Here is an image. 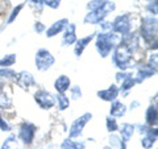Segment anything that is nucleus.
Masks as SVG:
<instances>
[{"label":"nucleus","instance_id":"1","mask_svg":"<svg viewBox=\"0 0 158 149\" xmlns=\"http://www.w3.org/2000/svg\"><path fill=\"white\" fill-rule=\"evenodd\" d=\"M54 63V57L50 54V52H48L46 49H40L36 54V66L38 70H48L49 67Z\"/></svg>","mask_w":158,"mask_h":149},{"label":"nucleus","instance_id":"2","mask_svg":"<svg viewBox=\"0 0 158 149\" xmlns=\"http://www.w3.org/2000/svg\"><path fill=\"white\" fill-rule=\"evenodd\" d=\"M34 100L37 102V104L44 110H49L54 106L56 103V99L53 98V95L50 92H48L45 90H40L34 94Z\"/></svg>","mask_w":158,"mask_h":149},{"label":"nucleus","instance_id":"3","mask_svg":"<svg viewBox=\"0 0 158 149\" xmlns=\"http://www.w3.org/2000/svg\"><path fill=\"white\" fill-rule=\"evenodd\" d=\"M131 59V50L128 48H117L115 54H113V62L115 65L121 67V69H125L128 65L127 63L129 62Z\"/></svg>","mask_w":158,"mask_h":149},{"label":"nucleus","instance_id":"4","mask_svg":"<svg viewBox=\"0 0 158 149\" xmlns=\"http://www.w3.org/2000/svg\"><path fill=\"white\" fill-rule=\"evenodd\" d=\"M34 135H36V127L29 123L21 126V128H20V131H19V138L21 140V143L27 144V145L33 141Z\"/></svg>","mask_w":158,"mask_h":149},{"label":"nucleus","instance_id":"5","mask_svg":"<svg viewBox=\"0 0 158 149\" xmlns=\"http://www.w3.org/2000/svg\"><path fill=\"white\" fill-rule=\"evenodd\" d=\"M90 119H91V113H85L83 116L77 119V120L73 123L71 128H70V137L73 138V137H78L79 135H81L82 131H83V127L88 123Z\"/></svg>","mask_w":158,"mask_h":149},{"label":"nucleus","instance_id":"6","mask_svg":"<svg viewBox=\"0 0 158 149\" xmlns=\"http://www.w3.org/2000/svg\"><path fill=\"white\" fill-rule=\"evenodd\" d=\"M156 20L153 19H145L142 23V28H141V34L144 36V38H150L153 36H156Z\"/></svg>","mask_w":158,"mask_h":149},{"label":"nucleus","instance_id":"7","mask_svg":"<svg viewBox=\"0 0 158 149\" xmlns=\"http://www.w3.org/2000/svg\"><path fill=\"white\" fill-rule=\"evenodd\" d=\"M113 29L118 33H127L129 32L131 29V23H129V19L128 16H121V17H117L115 24H113Z\"/></svg>","mask_w":158,"mask_h":149},{"label":"nucleus","instance_id":"8","mask_svg":"<svg viewBox=\"0 0 158 149\" xmlns=\"http://www.w3.org/2000/svg\"><path fill=\"white\" fill-rule=\"evenodd\" d=\"M99 98H102L103 100H107V102H115V99L118 95V88L112 84L111 87H108L107 90H103V91H99L98 92Z\"/></svg>","mask_w":158,"mask_h":149},{"label":"nucleus","instance_id":"9","mask_svg":"<svg viewBox=\"0 0 158 149\" xmlns=\"http://www.w3.org/2000/svg\"><path fill=\"white\" fill-rule=\"evenodd\" d=\"M66 25H67V20H59V21H56L53 24V25L48 29V33H46V36L48 37H54L56 34H58V33H61L63 29L66 28Z\"/></svg>","mask_w":158,"mask_h":149},{"label":"nucleus","instance_id":"10","mask_svg":"<svg viewBox=\"0 0 158 149\" xmlns=\"http://www.w3.org/2000/svg\"><path fill=\"white\" fill-rule=\"evenodd\" d=\"M54 87H56V90L59 94H65L69 90V87H70V79L66 75H61L54 83Z\"/></svg>","mask_w":158,"mask_h":149},{"label":"nucleus","instance_id":"11","mask_svg":"<svg viewBox=\"0 0 158 149\" xmlns=\"http://www.w3.org/2000/svg\"><path fill=\"white\" fill-rule=\"evenodd\" d=\"M133 132H135V127H133L132 124H128V123L123 124V126L120 127V138H121V141L123 143L129 141L132 138Z\"/></svg>","mask_w":158,"mask_h":149},{"label":"nucleus","instance_id":"12","mask_svg":"<svg viewBox=\"0 0 158 149\" xmlns=\"http://www.w3.org/2000/svg\"><path fill=\"white\" fill-rule=\"evenodd\" d=\"M17 81L20 83V86H23V87H31V86H33V84H34L33 75H32L31 73H27V71L20 73Z\"/></svg>","mask_w":158,"mask_h":149},{"label":"nucleus","instance_id":"13","mask_svg":"<svg viewBox=\"0 0 158 149\" xmlns=\"http://www.w3.org/2000/svg\"><path fill=\"white\" fill-rule=\"evenodd\" d=\"M77 41V36H75V27L74 25H69L66 29V33L63 34V45H71Z\"/></svg>","mask_w":158,"mask_h":149},{"label":"nucleus","instance_id":"14","mask_svg":"<svg viewBox=\"0 0 158 149\" xmlns=\"http://www.w3.org/2000/svg\"><path fill=\"white\" fill-rule=\"evenodd\" d=\"M110 112H111L112 117H115V119L116 117H121L125 113V106L123 103H120V102H113L112 106H111Z\"/></svg>","mask_w":158,"mask_h":149},{"label":"nucleus","instance_id":"15","mask_svg":"<svg viewBox=\"0 0 158 149\" xmlns=\"http://www.w3.org/2000/svg\"><path fill=\"white\" fill-rule=\"evenodd\" d=\"M85 147H86V144L83 141H74L71 138H66L62 143L61 149H85Z\"/></svg>","mask_w":158,"mask_h":149},{"label":"nucleus","instance_id":"16","mask_svg":"<svg viewBox=\"0 0 158 149\" xmlns=\"http://www.w3.org/2000/svg\"><path fill=\"white\" fill-rule=\"evenodd\" d=\"M92 37H94V36L91 34V36L85 37V38H81V40H78V41H77V45H75V54H77L78 57L83 53V50H85V48L88 45V44H90V41L92 40Z\"/></svg>","mask_w":158,"mask_h":149},{"label":"nucleus","instance_id":"17","mask_svg":"<svg viewBox=\"0 0 158 149\" xmlns=\"http://www.w3.org/2000/svg\"><path fill=\"white\" fill-rule=\"evenodd\" d=\"M146 116V123L149 124V126H153V124H157V108L156 106H150L148 108V111L145 113Z\"/></svg>","mask_w":158,"mask_h":149},{"label":"nucleus","instance_id":"18","mask_svg":"<svg viewBox=\"0 0 158 149\" xmlns=\"http://www.w3.org/2000/svg\"><path fill=\"white\" fill-rule=\"evenodd\" d=\"M0 149H19V141L16 140L15 136H11L6 138V141L3 143V145Z\"/></svg>","mask_w":158,"mask_h":149},{"label":"nucleus","instance_id":"19","mask_svg":"<svg viewBox=\"0 0 158 149\" xmlns=\"http://www.w3.org/2000/svg\"><path fill=\"white\" fill-rule=\"evenodd\" d=\"M57 102H58V107H59V110L61 111L66 110V108L70 106V100H69V98L65 95V94H58L57 95Z\"/></svg>","mask_w":158,"mask_h":149},{"label":"nucleus","instance_id":"20","mask_svg":"<svg viewBox=\"0 0 158 149\" xmlns=\"http://www.w3.org/2000/svg\"><path fill=\"white\" fill-rule=\"evenodd\" d=\"M16 61V57H15V54H8L4 58L0 59V67H8L15 63Z\"/></svg>","mask_w":158,"mask_h":149},{"label":"nucleus","instance_id":"21","mask_svg":"<svg viewBox=\"0 0 158 149\" xmlns=\"http://www.w3.org/2000/svg\"><path fill=\"white\" fill-rule=\"evenodd\" d=\"M107 130L110 132H115L116 130H118V126L115 120V117H108L107 119Z\"/></svg>","mask_w":158,"mask_h":149},{"label":"nucleus","instance_id":"22","mask_svg":"<svg viewBox=\"0 0 158 149\" xmlns=\"http://www.w3.org/2000/svg\"><path fill=\"white\" fill-rule=\"evenodd\" d=\"M16 74H15L12 70H6V69H0V77H4V78H13Z\"/></svg>","mask_w":158,"mask_h":149},{"label":"nucleus","instance_id":"23","mask_svg":"<svg viewBox=\"0 0 158 149\" xmlns=\"http://www.w3.org/2000/svg\"><path fill=\"white\" fill-rule=\"evenodd\" d=\"M81 95H82V92H81V88H79L78 86H75V87L71 88V96H73V99L81 98Z\"/></svg>","mask_w":158,"mask_h":149},{"label":"nucleus","instance_id":"24","mask_svg":"<svg viewBox=\"0 0 158 149\" xmlns=\"http://www.w3.org/2000/svg\"><path fill=\"white\" fill-rule=\"evenodd\" d=\"M0 130L2 131H11V127H9V124L4 120V119L0 116Z\"/></svg>","mask_w":158,"mask_h":149},{"label":"nucleus","instance_id":"25","mask_svg":"<svg viewBox=\"0 0 158 149\" xmlns=\"http://www.w3.org/2000/svg\"><path fill=\"white\" fill-rule=\"evenodd\" d=\"M45 3L50 8H57L59 6V0H45Z\"/></svg>","mask_w":158,"mask_h":149},{"label":"nucleus","instance_id":"26","mask_svg":"<svg viewBox=\"0 0 158 149\" xmlns=\"http://www.w3.org/2000/svg\"><path fill=\"white\" fill-rule=\"evenodd\" d=\"M20 9H21V6H19L17 8H15V9H13V12H12V15H11V17H9V20H8V23H11V21H13V19H15V17H16V16H17V15H19V11H20Z\"/></svg>","mask_w":158,"mask_h":149},{"label":"nucleus","instance_id":"27","mask_svg":"<svg viewBox=\"0 0 158 149\" xmlns=\"http://www.w3.org/2000/svg\"><path fill=\"white\" fill-rule=\"evenodd\" d=\"M34 29H36V31H37V32H42V31H44V29H45V27H44V25H42V24H41V23H37V24H36V25H34Z\"/></svg>","mask_w":158,"mask_h":149}]
</instances>
